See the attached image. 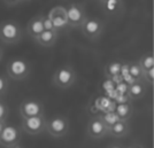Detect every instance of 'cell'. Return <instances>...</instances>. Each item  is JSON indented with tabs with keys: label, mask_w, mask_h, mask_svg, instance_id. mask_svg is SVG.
Masks as SVG:
<instances>
[{
	"label": "cell",
	"mask_w": 154,
	"mask_h": 148,
	"mask_svg": "<svg viewBox=\"0 0 154 148\" xmlns=\"http://www.w3.org/2000/svg\"><path fill=\"white\" fill-rule=\"evenodd\" d=\"M2 2L6 5L7 7H14L19 5L20 2H22L21 0H2Z\"/></svg>",
	"instance_id": "25"
},
{
	"label": "cell",
	"mask_w": 154,
	"mask_h": 148,
	"mask_svg": "<svg viewBox=\"0 0 154 148\" xmlns=\"http://www.w3.org/2000/svg\"><path fill=\"white\" fill-rule=\"evenodd\" d=\"M42 15L39 14L36 15L29 20L28 24H26V33L31 39H35L38 35L44 31V26H43V20H42Z\"/></svg>",
	"instance_id": "14"
},
{
	"label": "cell",
	"mask_w": 154,
	"mask_h": 148,
	"mask_svg": "<svg viewBox=\"0 0 154 148\" xmlns=\"http://www.w3.org/2000/svg\"><path fill=\"white\" fill-rule=\"evenodd\" d=\"M77 80V72L70 65L59 67L52 76V84L61 90H66L72 86Z\"/></svg>",
	"instance_id": "2"
},
{
	"label": "cell",
	"mask_w": 154,
	"mask_h": 148,
	"mask_svg": "<svg viewBox=\"0 0 154 148\" xmlns=\"http://www.w3.org/2000/svg\"><path fill=\"white\" fill-rule=\"evenodd\" d=\"M100 5L103 7V11L105 12V14H107L109 16L119 15L124 11L123 0H107Z\"/></svg>",
	"instance_id": "15"
},
{
	"label": "cell",
	"mask_w": 154,
	"mask_h": 148,
	"mask_svg": "<svg viewBox=\"0 0 154 148\" xmlns=\"http://www.w3.org/2000/svg\"><path fill=\"white\" fill-rule=\"evenodd\" d=\"M99 4H103V2H105V1H107V0H97Z\"/></svg>",
	"instance_id": "28"
},
{
	"label": "cell",
	"mask_w": 154,
	"mask_h": 148,
	"mask_svg": "<svg viewBox=\"0 0 154 148\" xmlns=\"http://www.w3.org/2000/svg\"><path fill=\"white\" fill-rule=\"evenodd\" d=\"M6 71L8 77L13 80H22L30 75L31 65L30 62L24 58H16L11 59L6 65Z\"/></svg>",
	"instance_id": "3"
},
{
	"label": "cell",
	"mask_w": 154,
	"mask_h": 148,
	"mask_svg": "<svg viewBox=\"0 0 154 148\" xmlns=\"http://www.w3.org/2000/svg\"><path fill=\"white\" fill-rule=\"evenodd\" d=\"M5 126H6V121H0V134H1V132H2Z\"/></svg>",
	"instance_id": "26"
},
{
	"label": "cell",
	"mask_w": 154,
	"mask_h": 148,
	"mask_svg": "<svg viewBox=\"0 0 154 148\" xmlns=\"http://www.w3.org/2000/svg\"><path fill=\"white\" fill-rule=\"evenodd\" d=\"M146 93V86L144 82L132 80L128 87V95L131 100H140Z\"/></svg>",
	"instance_id": "16"
},
{
	"label": "cell",
	"mask_w": 154,
	"mask_h": 148,
	"mask_svg": "<svg viewBox=\"0 0 154 148\" xmlns=\"http://www.w3.org/2000/svg\"><path fill=\"white\" fill-rule=\"evenodd\" d=\"M44 104L37 99H24L20 104V116L23 117H31V116L44 115Z\"/></svg>",
	"instance_id": "11"
},
{
	"label": "cell",
	"mask_w": 154,
	"mask_h": 148,
	"mask_svg": "<svg viewBox=\"0 0 154 148\" xmlns=\"http://www.w3.org/2000/svg\"><path fill=\"white\" fill-rule=\"evenodd\" d=\"M108 124L105 122L103 116H93L86 125V133L93 140H100L108 135Z\"/></svg>",
	"instance_id": "7"
},
{
	"label": "cell",
	"mask_w": 154,
	"mask_h": 148,
	"mask_svg": "<svg viewBox=\"0 0 154 148\" xmlns=\"http://www.w3.org/2000/svg\"><path fill=\"white\" fill-rule=\"evenodd\" d=\"M138 63H139V65H140L141 70H143V75H144L145 71L154 67L153 53L149 52V53H146V54H143V55L140 56V59H139V61H138Z\"/></svg>",
	"instance_id": "20"
},
{
	"label": "cell",
	"mask_w": 154,
	"mask_h": 148,
	"mask_svg": "<svg viewBox=\"0 0 154 148\" xmlns=\"http://www.w3.org/2000/svg\"><path fill=\"white\" fill-rule=\"evenodd\" d=\"M46 131L53 138H63L69 132V119L63 115H54L46 119Z\"/></svg>",
	"instance_id": "5"
},
{
	"label": "cell",
	"mask_w": 154,
	"mask_h": 148,
	"mask_svg": "<svg viewBox=\"0 0 154 148\" xmlns=\"http://www.w3.org/2000/svg\"><path fill=\"white\" fill-rule=\"evenodd\" d=\"M22 139L20 130L14 125H7L4 128L0 134V146L5 148L19 147Z\"/></svg>",
	"instance_id": "9"
},
{
	"label": "cell",
	"mask_w": 154,
	"mask_h": 148,
	"mask_svg": "<svg viewBox=\"0 0 154 148\" xmlns=\"http://www.w3.org/2000/svg\"><path fill=\"white\" fill-rule=\"evenodd\" d=\"M9 89V82L8 78L0 74V98H4L8 93Z\"/></svg>",
	"instance_id": "21"
},
{
	"label": "cell",
	"mask_w": 154,
	"mask_h": 148,
	"mask_svg": "<svg viewBox=\"0 0 154 148\" xmlns=\"http://www.w3.org/2000/svg\"><path fill=\"white\" fill-rule=\"evenodd\" d=\"M42 20H43V26H44V30H55L54 26L52 23L51 19L47 16V15H42Z\"/></svg>",
	"instance_id": "23"
},
{
	"label": "cell",
	"mask_w": 154,
	"mask_h": 148,
	"mask_svg": "<svg viewBox=\"0 0 154 148\" xmlns=\"http://www.w3.org/2000/svg\"><path fill=\"white\" fill-rule=\"evenodd\" d=\"M115 114L119 117V119L122 121H130L134 114V106L130 102L120 103L115 107Z\"/></svg>",
	"instance_id": "17"
},
{
	"label": "cell",
	"mask_w": 154,
	"mask_h": 148,
	"mask_svg": "<svg viewBox=\"0 0 154 148\" xmlns=\"http://www.w3.org/2000/svg\"><path fill=\"white\" fill-rule=\"evenodd\" d=\"M67 17H68V26L69 29H79L84 20L86 19V11L85 7L79 2H70L66 6Z\"/></svg>",
	"instance_id": "6"
},
{
	"label": "cell",
	"mask_w": 154,
	"mask_h": 148,
	"mask_svg": "<svg viewBox=\"0 0 154 148\" xmlns=\"http://www.w3.org/2000/svg\"><path fill=\"white\" fill-rule=\"evenodd\" d=\"M79 30L86 39L91 41H97L103 36L105 31V23L98 17L86 16L82 26H79Z\"/></svg>",
	"instance_id": "4"
},
{
	"label": "cell",
	"mask_w": 154,
	"mask_h": 148,
	"mask_svg": "<svg viewBox=\"0 0 154 148\" xmlns=\"http://www.w3.org/2000/svg\"><path fill=\"white\" fill-rule=\"evenodd\" d=\"M129 76L132 80H138V82H144V75L141 70L140 65L138 62H130L128 65Z\"/></svg>",
	"instance_id": "19"
},
{
	"label": "cell",
	"mask_w": 154,
	"mask_h": 148,
	"mask_svg": "<svg viewBox=\"0 0 154 148\" xmlns=\"http://www.w3.org/2000/svg\"><path fill=\"white\" fill-rule=\"evenodd\" d=\"M9 114V109L7 103L2 100V98H0V121H7V117Z\"/></svg>",
	"instance_id": "22"
},
{
	"label": "cell",
	"mask_w": 154,
	"mask_h": 148,
	"mask_svg": "<svg viewBox=\"0 0 154 148\" xmlns=\"http://www.w3.org/2000/svg\"><path fill=\"white\" fill-rule=\"evenodd\" d=\"M47 16L51 19L52 23L54 26V29L57 31H61L64 29H68V17H67V12H66V7L58 5V6L52 7L48 11Z\"/></svg>",
	"instance_id": "10"
},
{
	"label": "cell",
	"mask_w": 154,
	"mask_h": 148,
	"mask_svg": "<svg viewBox=\"0 0 154 148\" xmlns=\"http://www.w3.org/2000/svg\"><path fill=\"white\" fill-rule=\"evenodd\" d=\"M123 69V65L119 61H113L107 63L105 67V76L108 78H115L121 75Z\"/></svg>",
	"instance_id": "18"
},
{
	"label": "cell",
	"mask_w": 154,
	"mask_h": 148,
	"mask_svg": "<svg viewBox=\"0 0 154 148\" xmlns=\"http://www.w3.org/2000/svg\"><path fill=\"white\" fill-rule=\"evenodd\" d=\"M21 1H28V0H21Z\"/></svg>",
	"instance_id": "29"
},
{
	"label": "cell",
	"mask_w": 154,
	"mask_h": 148,
	"mask_svg": "<svg viewBox=\"0 0 154 148\" xmlns=\"http://www.w3.org/2000/svg\"><path fill=\"white\" fill-rule=\"evenodd\" d=\"M4 53H5L4 48L0 46V62H1V61H2V59H4Z\"/></svg>",
	"instance_id": "27"
},
{
	"label": "cell",
	"mask_w": 154,
	"mask_h": 148,
	"mask_svg": "<svg viewBox=\"0 0 154 148\" xmlns=\"http://www.w3.org/2000/svg\"><path fill=\"white\" fill-rule=\"evenodd\" d=\"M144 80L148 82L151 85H153V82H154V67L144 72Z\"/></svg>",
	"instance_id": "24"
},
{
	"label": "cell",
	"mask_w": 154,
	"mask_h": 148,
	"mask_svg": "<svg viewBox=\"0 0 154 148\" xmlns=\"http://www.w3.org/2000/svg\"><path fill=\"white\" fill-rule=\"evenodd\" d=\"M59 38V31L57 30H44L33 39L42 47H53L57 44Z\"/></svg>",
	"instance_id": "12"
},
{
	"label": "cell",
	"mask_w": 154,
	"mask_h": 148,
	"mask_svg": "<svg viewBox=\"0 0 154 148\" xmlns=\"http://www.w3.org/2000/svg\"><path fill=\"white\" fill-rule=\"evenodd\" d=\"M22 130L28 134L36 135L46 131L45 115H37L22 118Z\"/></svg>",
	"instance_id": "8"
},
{
	"label": "cell",
	"mask_w": 154,
	"mask_h": 148,
	"mask_svg": "<svg viewBox=\"0 0 154 148\" xmlns=\"http://www.w3.org/2000/svg\"><path fill=\"white\" fill-rule=\"evenodd\" d=\"M23 31L14 20H5L0 23V41L5 45H14L22 39Z\"/></svg>",
	"instance_id": "1"
},
{
	"label": "cell",
	"mask_w": 154,
	"mask_h": 148,
	"mask_svg": "<svg viewBox=\"0 0 154 148\" xmlns=\"http://www.w3.org/2000/svg\"><path fill=\"white\" fill-rule=\"evenodd\" d=\"M129 132H130V128H129L128 121L117 119L116 122L109 125L108 135L113 137V138H116V139H121V138L127 137Z\"/></svg>",
	"instance_id": "13"
}]
</instances>
